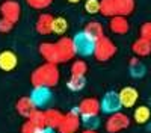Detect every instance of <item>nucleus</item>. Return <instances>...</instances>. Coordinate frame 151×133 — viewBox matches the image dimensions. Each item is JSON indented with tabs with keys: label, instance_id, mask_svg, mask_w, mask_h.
Wrapping results in <instances>:
<instances>
[{
	"label": "nucleus",
	"instance_id": "24",
	"mask_svg": "<svg viewBox=\"0 0 151 133\" xmlns=\"http://www.w3.org/2000/svg\"><path fill=\"white\" fill-rule=\"evenodd\" d=\"M100 12L104 17H113L116 15V9H115V0H100Z\"/></svg>",
	"mask_w": 151,
	"mask_h": 133
},
{
	"label": "nucleus",
	"instance_id": "3",
	"mask_svg": "<svg viewBox=\"0 0 151 133\" xmlns=\"http://www.w3.org/2000/svg\"><path fill=\"white\" fill-rule=\"evenodd\" d=\"M73 42H74V48H76V55H80V56L94 55L95 41L92 38H89L85 32H79L73 38Z\"/></svg>",
	"mask_w": 151,
	"mask_h": 133
},
{
	"label": "nucleus",
	"instance_id": "14",
	"mask_svg": "<svg viewBox=\"0 0 151 133\" xmlns=\"http://www.w3.org/2000/svg\"><path fill=\"white\" fill-rule=\"evenodd\" d=\"M109 29L116 33V35H125L130 29V24L127 21V17H122V15H113L110 18L109 23Z\"/></svg>",
	"mask_w": 151,
	"mask_h": 133
},
{
	"label": "nucleus",
	"instance_id": "25",
	"mask_svg": "<svg viewBox=\"0 0 151 133\" xmlns=\"http://www.w3.org/2000/svg\"><path fill=\"white\" fill-rule=\"evenodd\" d=\"M29 121L33 123L38 129L41 127H45V112L44 111H40V109H35L32 112V115L29 116Z\"/></svg>",
	"mask_w": 151,
	"mask_h": 133
},
{
	"label": "nucleus",
	"instance_id": "33",
	"mask_svg": "<svg viewBox=\"0 0 151 133\" xmlns=\"http://www.w3.org/2000/svg\"><path fill=\"white\" fill-rule=\"evenodd\" d=\"M21 133H38V127L30 121H26L21 127Z\"/></svg>",
	"mask_w": 151,
	"mask_h": 133
},
{
	"label": "nucleus",
	"instance_id": "19",
	"mask_svg": "<svg viewBox=\"0 0 151 133\" xmlns=\"http://www.w3.org/2000/svg\"><path fill=\"white\" fill-rule=\"evenodd\" d=\"M62 118H64V114L59 109H47L45 111V126L52 127V129H59Z\"/></svg>",
	"mask_w": 151,
	"mask_h": 133
},
{
	"label": "nucleus",
	"instance_id": "28",
	"mask_svg": "<svg viewBox=\"0 0 151 133\" xmlns=\"http://www.w3.org/2000/svg\"><path fill=\"white\" fill-rule=\"evenodd\" d=\"M82 118V124L89 129V130H95L98 126H100V119H98V115L97 116H80Z\"/></svg>",
	"mask_w": 151,
	"mask_h": 133
},
{
	"label": "nucleus",
	"instance_id": "21",
	"mask_svg": "<svg viewBox=\"0 0 151 133\" xmlns=\"http://www.w3.org/2000/svg\"><path fill=\"white\" fill-rule=\"evenodd\" d=\"M151 118V107L150 106H145V104H141L134 109L133 112V119L134 123L137 124H147Z\"/></svg>",
	"mask_w": 151,
	"mask_h": 133
},
{
	"label": "nucleus",
	"instance_id": "26",
	"mask_svg": "<svg viewBox=\"0 0 151 133\" xmlns=\"http://www.w3.org/2000/svg\"><path fill=\"white\" fill-rule=\"evenodd\" d=\"M68 29V23L64 17H58L53 20V33L56 35H64Z\"/></svg>",
	"mask_w": 151,
	"mask_h": 133
},
{
	"label": "nucleus",
	"instance_id": "20",
	"mask_svg": "<svg viewBox=\"0 0 151 133\" xmlns=\"http://www.w3.org/2000/svg\"><path fill=\"white\" fill-rule=\"evenodd\" d=\"M129 70H130V74L132 77L134 79H141L145 76V73H147V68L144 65V62L139 59V58H132L130 59V62H129Z\"/></svg>",
	"mask_w": 151,
	"mask_h": 133
},
{
	"label": "nucleus",
	"instance_id": "10",
	"mask_svg": "<svg viewBox=\"0 0 151 133\" xmlns=\"http://www.w3.org/2000/svg\"><path fill=\"white\" fill-rule=\"evenodd\" d=\"M40 53L42 56V59L48 64H62L60 58H59V52H58V45L56 42H42L40 45Z\"/></svg>",
	"mask_w": 151,
	"mask_h": 133
},
{
	"label": "nucleus",
	"instance_id": "34",
	"mask_svg": "<svg viewBox=\"0 0 151 133\" xmlns=\"http://www.w3.org/2000/svg\"><path fill=\"white\" fill-rule=\"evenodd\" d=\"M38 133H55V129L52 127H41V129H38Z\"/></svg>",
	"mask_w": 151,
	"mask_h": 133
},
{
	"label": "nucleus",
	"instance_id": "9",
	"mask_svg": "<svg viewBox=\"0 0 151 133\" xmlns=\"http://www.w3.org/2000/svg\"><path fill=\"white\" fill-rule=\"evenodd\" d=\"M0 14H2L3 18H6L12 23H17L20 18V14H21V6L15 0H5L0 5Z\"/></svg>",
	"mask_w": 151,
	"mask_h": 133
},
{
	"label": "nucleus",
	"instance_id": "17",
	"mask_svg": "<svg viewBox=\"0 0 151 133\" xmlns=\"http://www.w3.org/2000/svg\"><path fill=\"white\" fill-rule=\"evenodd\" d=\"M132 50L137 58H145L148 55H151V41L145 40V38H137L133 45H132Z\"/></svg>",
	"mask_w": 151,
	"mask_h": 133
},
{
	"label": "nucleus",
	"instance_id": "12",
	"mask_svg": "<svg viewBox=\"0 0 151 133\" xmlns=\"http://www.w3.org/2000/svg\"><path fill=\"white\" fill-rule=\"evenodd\" d=\"M118 94H119V100H121L122 107H127V109L134 107V104L139 100V92H137V89L133 88V86H125Z\"/></svg>",
	"mask_w": 151,
	"mask_h": 133
},
{
	"label": "nucleus",
	"instance_id": "31",
	"mask_svg": "<svg viewBox=\"0 0 151 133\" xmlns=\"http://www.w3.org/2000/svg\"><path fill=\"white\" fill-rule=\"evenodd\" d=\"M139 35H141V38L151 41V21H147V23L142 24L141 29H139Z\"/></svg>",
	"mask_w": 151,
	"mask_h": 133
},
{
	"label": "nucleus",
	"instance_id": "22",
	"mask_svg": "<svg viewBox=\"0 0 151 133\" xmlns=\"http://www.w3.org/2000/svg\"><path fill=\"white\" fill-rule=\"evenodd\" d=\"M134 0H115V9H116V15L127 17L134 11Z\"/></svg>",
	"mask_w": 151,
	"mask_h": 133
},
{
	"label": "nucleus",
	"instance_id": "8",
	"mask_svg": "<svg viewBox=\"0 0 151 133\" xmlns=\"http://www.w3.org/2000/svg\"><path fill=\"white\" fill-rule=\"evenodd\" d=\"M77 109L80 116H97L101 112V104L95 97H88V98H83L79 103Z\"/></svg>",
	"mask_w": 151,
	"mask_h": 133
},
{
	"label": "nucleus",
	"instance_id": "36",
	"mask_svg": "<svg viewBox=\"0 0 151 133\" xmlns=\"http://www.w3.org/2000/svg\"><path fill=\"white\" fill-rule=\"evenodd\" d=\"M68 2H70V3H79L80 0H68Z\"/></svg>",
	"mask_w": 151,
	"mask_h": 133
},
{
	"label": "nucleus",
	"instance_id": "7",
	"mask_svg": "<svg viewBox=\"0 0 151 133\" xmlns=\"http://www.w3.org/2000/svg\"><path fill=\"white\" fill-rule=\"evenodd\" d=\"M56 45H58V52H59L60 62H68V60H71L76 56V48H74L73 38L62 36V38L58 40Z\"/></svg>",
	"mask_w": 151,
	"mask_h": 133
},
{
	"label": "nucleus",
	"instance_id": "15",
	"mask_svg": "<svg viewBox=\"0 0 151 133\" xmlns=\"http://www.w3.org/2000/svg\"><path fill=\"white\" fill-rule=\"evenodd\" d=\"M18 64V59H17V55L11 50H5L0 53V70H3L6 73L12 71Z\"/></svg>",
	"mask_w": 151,
	"mask_h": 133
},
{
	"label": "nucleus",
	"instance_id": "18",
	"mask_svg": "<svg viewBox=\"0 0 151 133\" xmlns=\"http://www.w3.org/2000/svg\"><path fill=\"white\" fill-rule=\"evenodd\" d=\"M83 32L89 36V38H92L94 41H98L100 38H103V36H104L103 26H101V23H98V21H89L85 26Z\"/></svg>",
	"mask_w": 151,
	"mask_h": 133
},
{
	"label": "nucleus",
	"instance_id": "29",
	"mask_svg": "<svg viewBox=\"0 0 151 133\" xmlns=\"http://www.w3.org/2000/svg\"><path fill=\"white\" fill-rule=\"evenodd\" d=\"M85 11L88 14H98L100 12V0H86L85 2Z\"/></svg>",
	"mask_w": 151,
	"mask_h": 133
},
{
	"label": "nucleus",
	"instance_id": "2",
	"mask_svg": "<svg viewBox=\"0 0 151 133\" xmlns=\"http://www.w3.org/2000/svg\"><path fill=\"white\" fill-rule=\"evenodd\" d=\"M116 53V45L113 44V41L107 36H103L98 41H95V50H94V56L100 62H106V60L112 59Z\"/></svg>",
	"mask_w": 151,
	"mask_h": 133
},
{
	"label": "nucleus",
	"instance_id": "16",
	"mask_svg": "<svg viewBox=\"0 0 151 133\" xmlns=\"http://www.w3.org/2000/svg\"><path fill=\"white\" fill-rule=\"evenodd\" d=\"M15 109H17V114L24 116V118H27L32 115V112L36 109V106L33 104L32 98L30 97H21V98H18L17 104H15Z\"/></svg>",
	"mask_w": 151,
	"mask_h": 133
},
{
	"label": "nucleus",
	"instance_id": "23",
	"mask_svg": "<svg viewBox=\"0 0 151 133\" xmlns=\"http://www.w3.org/2000/svg\"><path fill=\"white\" fill-rule=\"evenodd\" d=\"M86 85V79L85 76H71L70 80L67 82V88L70 91H74V92H79L85 88Z\"/></svg>",
	"mask_w": 151,
	"mask_h": 133
},
{
	"label": "nucleus",
	"instance_id": "4",
	"mask_svg": "<svg viewBox=\"0 0 151 133\" xmlns=\"http://www.w3.org/2000/svg\"><path fill=\"white\" fill-rule=\"evenodd\" d=\"M80 124H82V118L79 114V109L74 107L73 111L64 115V118L60 121V126H59V132L60 133H76L79 130Z\"/></svg>",
	"mask_w": 151,
	"mask_h": 133
},
{
	"label": "nucleus",
	"instance_id": "30",
	"mask_svg": "<svg viewBox=\"0 0 151 133\" xmlns=\"http://www.w3.org/2000/svg\"><path fill=\"white\" fill-rule=\"evenodd\" d=\"M26 3L33 9H45L53 3V0H26Z\"/></svg>",
	"mask_w": 151,
	"mask_h": 133
},
{
	"label": "nucleus",
	"instance_id": "27",
	"mask_svg": "<svg viewBox=\"0 0 151 133\" xmlns=\"http://www.w3.org/2000/svg\"><path fill=\"white\" fill-rule=\"evenodd\" d=\"M88 71V65L85 60H76L71 65V76H85Z\"/></svg>",
	"mask_w": 151,
	"mask_h": 133
},
{
	"label": "nucleus",
	"instance_id": "13",
	"mask_svg": "<svg viewBox=\"0 0 151 133\" xmlns=\"http://www.w3.org/2000/svg\"><path fill=\"white\" fill-rule=\"evenodd\" d=\"M53 20L55 17L52 14H41L36 20V24H35V29L38 33L41 35H50L53 33Z\"/></svg>",
	"mask_w": 151,
	"mask_h": 133
},
{
	"label": "nucleus",
	"instance_id": "35",
	"mask_svg": "<svg viewBox=\"0 0 151 133\" xmlns=\"http://www.w3.org/2000/svg\"><path fill=\"white\" fill-rule=\"evenodd\" d=\"M82 133H97L95 130H89V129H86V130H83Z\"/></svg>",
	"mask_w": 151,
	"mask_h": 133
},
{
	"label": "nucleus",
	"instance_id": "1",
	"mask_svg": "<svg viewBox=\"0 0 151 133\" xmlns=\"http://www.w3.org/2000/svg\"><path fill=\"white\" fill-rule=\"evenodd\" d=\"M59 70L58 65L55 64H42L40 65L30 76V82L33 86H47V88H53L59 82Z\"/></svg>",
	"mask_w": 151,
	"mask_h": 133
},
{
	"label": "nucleus",
	"instance_id": "32",
	"mask_svg": "<svg viewBox=\"0 0 151 133\" xmlns=\"http://www.w3.org/2000/svg\"><path fill=\"white\" fill-rule=\"evenodd\" d=\"M14 24L15 23H12V21H9V20H6V18H0V32L2 33H8V32H11L12 29H14Z\"/></svg>",
	"mask_w": 151,
	"mask_h": 133
},
{
	"label": "nucleus",
	"instance_id": "11",
	"mask_svg": "<svg viewBox=\"0 0 151 133\" xmlns=\"http://www.w3.org/2000/svg\"><path fill=\"white\" fill-rule=\"evenodd\" d=\"M30 98L36 107H44L52 100V91L47 86H33L30 92Z\"/></svg>",
	"mask_w": 151,
	"mask_h": 133
},
{
	"label": "nucleus",
	"instance_id": "6",
	"mask_svg": "<svg viewBox=\"0 0 151 133\" xmlns=\"http://www.w3.org/2000/svg\"><path fill=\"white\" fill-rule=\"evenodd\" d=\"M100 104H101V112L110 115V114H115V112H119L121 111V100H119V94L115 92V91H109L103 95L101 101H100Z\"/></svg>",
	"mask_w": 151,
	"mask_h": 133
},
{
	"label": "nucleus",
	"instance_id": "5",
	"mask_svg": "<svg viewBox=\"0 0 151 133\" xmlns=\"http://www.w3.org/2000/svg\"><path fill=\"white\" fill-rule=\"evenodd\" d=\"M130 126V118L122 114L121 111L119 112H115V114H110L109 118L106 119V132L107 133H118V132H122Z\"/></svg>",
	"mask_w": 151,
	"mask_h": 133
}]
</instances>
